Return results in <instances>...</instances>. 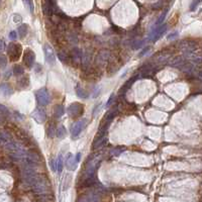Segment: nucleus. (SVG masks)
Masks as SVG:
<instances>
[{"instance_id": "f8f14e48", "label": "nucleus", "mask_w": 202, "mask_h": 202, "mask_svg": "<svg viewBox=\"0 0 202 202\" xmlns=\"http://www.w3.org/2000/svg\"><path fill=\"white\" fill-rule=\"evenodd\" d=\"M139 74H135V76H132V78L130 79H129V80H127L126 82V84L123 85V86H122L121 88H120V91H119V94H123V93H126L127 90L129 89L130 87H132V85L135 83V82L138 80V79L139 78Z\"/></svg>"}, {"instance_id": "39448f33", "label": "nucleus", "mask_w": 202, "mask_h": 202, "mask_svg": "<svg viewBox=\"0 0 202 202\" xmlns=\"http://www.w3.org/2000/svg\"><path fill=\"white\" fill-rule=\"evenodd\" d=\"M44 52H45V61L49 65H54L56 62V56L55 53H54L53 48L51 47L50 45L45 44L44 45Z\"/></svg>"}, {"instance_id": "412c9836", "label": "nucleus", "mask_w": 202, "mask_h": 202, "mask_svg": "<svg viewBox=\"0 0 202 202\" xmlns=\"http://www.w3.org/2000/svg\"><path fill=\"white\" fill-rule=\"evenodd\" d=\"M55 132H57L55 124L54 123L49 124V126H48V130H47L48 136H49V138H54V136H55Z\"/></svg>"}, {"instance_id": "aec40b11", "label": "nucleus", "mask_w": 202, "mask_h": 202, "mask_svg": "<svg viewBox=\"0 0 202 202\" xmlns=\"http://www.w3.org/2000/svg\"><path fill=\"white\" fill-rule=\"evenodd\" d=\"M71 55H72V58L75 60L76 62H79L82 58V52L79 49H74Z\"/></svg>"}, {"instance_id": "cd10ccee", "label": "nucleus", "mask_w": 202, "mask_h": 202, "mask_svg": "<svg viewBox=\"0 0 202 202\" xmlns=\"http://www.w3.org/2000/svg\"><path fill=\"white\" fill-rule=\"evenodd\" d=\"M201 2H202V0H193L191 5H190V10L194 11L196 9V7H197L198 5L201 3Z\"/></svg>"}, {"instance_id": "7ed1b4c3", "label": "nucleus", "mask_w": 202, "mask_h": 202, "mask_svg": "<svg viewBox=\"0 0 202 202\" xmlns=\"http://www.w3.org/2000/svg\"><path fill=\"white\" fill-rule=\"evenodd\" d=\"M36 101H38V103L41 105V106H47L51 101L50 94L48 93V91L45 89H39L36 91Z\"/></svg>"}, {"instance_id": "c9c22d12", "label": "nucleus", "mask_w": 202, "mask_h": 202, "mask_svg": "<svg viewBox=\"0 0 202 202\" xmlns=\"http://www.w3.org/2000/svg\"><path fill=\"white\" fill-rule=\"evenodd\" d=\"M178 36V33L176 32V33H172V35H170V36H168V39H176Z\"/></svg>"}, {"instance_id": "c03bdc74", "label": "nucleus", "mask_w": 202, "mask_h": 202, "mask_svg": "<svg viewBox=\"0 0 202 202\" xmlns=\"http://www.w3.org/2000/svg\"><path fill=\"white\" fill-rule=\"evenodd\" d=\"M0 3H1V0H0Z\"/></svg>"}, {"instance_id": "a878e982", "label": "nucleus", "mask_w": 202, "mask_h": 202, "mask_svg": "<svg viewBox=\"0 0 202 202\" xmlns=\"http://www.w3.org/2000/svg\"><path fill=\"white\" fill-rule=\"evenodd\" d=\"M168 11H169V8H166V9H165V11H164V12L161 14V16H160V17H159V19H158V20H157V22H156L155 26H158L159 24L163 23V22H164V19L166 18V15H167Z\"/></svg>"}, {"instance_id": "ea45409f", "label": "nucleus", "mask_w": 202, "mask_h": 202, "mask_svg": "<svg viewBox=\"0 0 202 202\" xmlns=\"http://www.w3.org/2000/svg\"><path fill=\"white\" fill-rule=\"evenodd\" d=\"M55 164H56V163H55V160H52V161L50 162V166L52 167V170H53V171H55V170H56Z\"/></svg>"}, {"instance_id": "9d476101", "label": "nucleus", "mask_w": 202, "mask_h": 202, "mask_svg": "<svg viewBox=\"0 0 202 202\" xmlns=\"http://www.w3.org/2000/svg\"><path fill=\"white\" fill-rule=\"evenodd\" d=\"M77 164H78V161H77V159L75 156L73 155V154L69 153L67 155V158H66V167L68 170L70 171H75L77 169Z\"/></svg>"}, {"instance_id": "2eb2a0df", "label": "nucleus", "mask_w": 202, "mask_h": 202, "mask_svg": "<svg viewBox=\"0 0 202 202\" xmlns=\"http://www.w3.org/2000/svg\"><path fill=\"white\" fill-rule=\"evenodd\" d=\"M64 112H65V109L62 105H56V106L54 107V116H55L56 118L62 117Z\"/></svg>"}, {"instance_id": "a211bd4d", "label": "nucleus", "mask_w": 202, "mask_h": 202, "mask_svg": "<svg viewBox=\"0 0 202 202\" xmlns=\"http://www.w3.org/2000/svg\"><path fill=\"white\" fill-rule=\"evenodd\" d=\"M27 30H28L27 24H21V25H19L18 28H17L18 36H20V38H24V36H26V33H27Z\"/></svg>"}, {"instance_id": "423d86ee", "label": "nucleus", "mask_w": 202, "mask_h": 202, "mask_svg": "<svg viewBox=\"0 0 202 202\" xmlns=\"http://www.w3.org/2000/svg\"><path fill=\"white\" fill-rule=\"evenodd\" d=\"M35 60H36V54L33 52L30 49H26L24 52L23 55V62L24 64L26 65L27 68H32L35 64Z\"/></svg>"}, {"instance_id": "37998d69", "label": "nucleus", "mask_w": 202, "mask_h": 202, "mask_svg": "<svg viewBox=\"0 0 202 202\" xmlns=\"http://www.w3.org/2000/svg\"><path fill=\"white\" fill-rule=\"evenodd\" d=\"M197 76L200 77V78H202V70H199L197 72Z\"/></svg>"}, {"instance_id": "9b49d317", "label": "nucleus", "mask_w": 202, "mask_h": 202, "mask_svg": "<svg viewBox=\"0 0 202 202\" xmlns=\"http://www.w3.org/2000/svg\"><path fill=\"white\" fill-rule=\"evenodd\" d=\"M170 57H171V54H169V53L160 52V53H158L157 55L154 56V60H155V62L157 64L164 65V64H166L168 61H169Z\"/></svg>"}, {"instance_id": "b1692460", "label": "nucleus", "mask_w": 202, "mask_h": 202, "mask_svg": "<svg viewBox=\"0 0 202 202\" xmlns=\"http://www.w3.org/2000/svg\"><path fill=\"white\" fill-rule=\"evenodd\" d=\"M18 85L20 88H26L28 85H30V79L28 77H23L22 79L18 81Z\"/></svg>"}, {"instance_id": "f03ea898", "label": "nucleus", "mask_w": 202, "mask_h": 202, "mask_svg": "<svg viewBox=\"0 0 202 202\" xmlns=\"http://www.w3.org/2000/svg\"><path fill=\"white\" fill-rule=\"evenodd\" d=\"M67 112L71 117L77 118L84 113V106L83 104L79 103V102H74V103H72L68 107Z\"/></svg>"}, {"instance_id": "f704fd0d", "label": "nucleus", "mask_w": 202, "mask_h": 202, "mask_svg": "<svg viewBox=\"0 0 202 202\" xmlns=\"http://www.w3.org/2000/svg\"><path fill=\"white\" fill-rule=\"evenodd\" d=\"M99 93H100V88L99 87H96L95 88V91H94V93H93V97H97V96L99 95Z\"/></svg>"}, {"instance_id": "f3484780", "label": "nucleus", "mask_w": 202, "mask_h": 202, "mask_svg": "<svg viewBox=\"0 0 202 202\" xmlns=\"http://www.w3.org/2000/svg\"><path fill=\"white\" fill-rule=\"evenodd\" d=\"M76 94L78 95V97H80V98H88L89 97L88 92H86V90H84L83 88H81L79 85H77L76 86Z\"/></svg>"}, {"instance_id": "f257e3e1", "label": "nucleus", "mask_w": 202, "mask_h": 202, "mask_svg": "<svg viewBox=\"0 0 202 202\" xmlns=\"http://www.w3.org/2000/svg\"><path fill=\"white\" fill-rule=\"evenodd\" d=\"M21 51L22 48L19 44H15V42H11L8 45V50H7V54L10 58V61H17V60L20 58L21 55Z\"/></svg>"}, {"instance_id": "4be33fe9", "label": "nucleus", "mask_w": 202, "mask_h": 202, "mask_svg": "<svg viewBox=\"0 0 202 202\" xmlns=\"http://www.w3.org/2000/svg\"><path fill=\"white\" fill-rule=\"evenodd\" d=\"M193 68H194V65H193V64H190V63H184V64L180 67V69H181L182 71H184V72L190 73V72H191V71L193 70Z\"/></svg>"}, {"instance_id": "1a4fd4ad", "label": "nucleus", "mask_w": 202, "mask_h": 202, "mask_svg": "<svg viewBox=\"0 0 202 202\" xmlns=\"http://www.w3.org/2000/svg\"><path fill=\"white\" fill-rule=\"evenodd\" d=\"M179 45H180L182 51L186 52L187 54L193 53L196 49V42H192V41H182Z\"/></svg>"}, {"instance_id": "58836bf2", "label": "nucleus", "mask_w": 202, "mask_h": 202, "mask_svg": "<svg viewBox=\"0 0 202 202\" xmlns=\"http://www.w3.org/2000/svg\"><path fill=\"white\" fill-rule=\"evenodd\" d=\"M113 97H114V94L110 95V97H109V99H108V101H107V103H106V106H109L110 103H111L112 100H113Z\"/></svg>"}, {"instance_id": "6ab92c4d", "label": "nucleus", "mask_w": 202, "mask_h": 202, "mask_svg": "<svg viewBox=\"0 0 202 202\" xmlns=\"http://www.w3.org/2000/svg\"><path fill=\"white\" fill-rule=\"evenodd\" d=\"M57 136H58L59 138H61V139H63V138H65V136H66V135H67V130H66V129L63 126H60L58 129H57Z\"/></svg>"}, {"instance_id": "c756f323", "label": "nucleus", "mask_w": 202, "mask_h": 202, "mask_svg": "<svg viewBox=\"0 0 202 202\" xmlns=\"http://www.w3.org/2000/svg\"><path fill=\"white\" fill-rule=\"evenodd\" d=\"M0 113H1V114H5V115H7L8 113H9V111H8V109H7L6 107L4 106V105L0 104Z\"/></svg>"}, {"instance_id": "0eeeda50", "label": "nucleus", "mask_w": 202, "mask_h": 202, "mask_svg": "<svg viewBox=\"0 0 202 202\" xmlns=\"http://www.w3.org/2000/svg\"><path fill=\"white\" fill-rule=\"evenodd\" d=\"M86 123V119L84 120H80L78 122H75L73 124L72 127H71V135H72L73 138H75L76 136H78L81 133V132L83 130V127Z\"/></svg>"}, {"instance_id": "e433bc0d", "label": "nucleus", "mask_w": 202, "mask_h": 202, "mask_svg": "<svg viewBox=\"0 0 202 202\" xmlns=\"http://www.w3.org/2000/svg\"><path fill=\"white\" fill-rule=\"evenodd\" d=\"M5 48V42H4V39H0V51L4 50Z\"/></svg>"}, {"instance_id": "5701e85b", "label": "nucleus", "mask_w": 202, "mask_h": 202, "mask_svg": "<svg viewBox=\"0 0 202 202\" xmlns=\"http://www.w3.org/2000/svg\"><path fill=\"white\" fill-rule=\"evenodd\" d=\"M24 73V69L23 67L20 66V65H15L13 68V74L16 76H20Z\"/></svg>"}, {"instance_id": "4c0bfd02", "label": "nucleus", "mask_w": 202, "mask_h": 202, "mask_svg": "<svg viewBox=\"0 0 202 202\" xmlns=\"http://www.w3.org/2000/svg\"><path fill=\"white\" fill-rule=\"evenodd\" d=\"M121 152H122V150H113L112 152H111V155H113V156H118Z\"/></svg>"}, {"instance_id": "a19ab883", "label": "nucleus", "mask_w": 202, "mask_h": 202, "mask_svg": "<svg viewBox=\"0 0 202 202\" xmlns=\"http://www.w3.org/2000/svg\"><path fill=\"white\" fill-rule=\"evenodd\" d=\"M149 49H150V48H149V47H148V48H146V49H144V51H143V52H141V54H139V55H138V56H139V57L144 56V55H145V54H146V53L148 52V51H149Z\"/></svg>"}, {"instance_id": "20e7f679", "label": "nucleus", "mask_w": 202, "mask_h": 202, "mask_svg": "<svg viewBox=\"0 0 202 202\" xmlns=\"http://www.w3.org/2000/svg\"><path fill=\"white\" fill-rule=\"evenodd\" d=\"M167 28H168L167 24H162V25H158V26H155L154 30H152V33H151L150 39H152L153 41L156 42L157 39H160L165 33H166Z\"/></svg>"}, {"instance_id": "dca6fc26", "label": "nucleus", "mask_w": 202, "mask_h": 202, "mask_svg": "<svg viewBox=\"0 0 202 202\" xmlns=\"http://www.w3.org/2000/svg\"><path fill=\"white\" fill-rule=\"evenodd\" d=\"M107 141H108V138H107V136L105 135L104 138L98 139V141H93V148H94V149L101 148V147L105 146V145L107 144Z\"/></svg>"}, {"instance_id": "ddd939ff", "label": "nucleus", "mask_w": 202, "mask_h": 202, "mask_svg": "<svg viewBox=\"0 0 202 202\" xmlns=\"http://www.w3.org/2000/svg\"><path fill=\"white\" fill-rule=\"evenodd\" d=\"M0 93L4 96H10L13 93V90L8 83L0 84Z\"/></svg>"}, {"instance_id": "c85d7f7f", "label": "nucleus", "mask_w": 202, "mask_h": 202, "mask_svg": "<svg viewBox=\"0 0 202 202\" xmlns=\"http://www.w3.org/2000/svg\"><path fill=\"white\" fill-rule=\"evenodd\" d=\"M7 64V59L4 55H0V67L4 68Z\"/></svg>"}, {"instance_id": "4468645a", "label": "nucleus", "mask_w": 202, "mask_h": 202, "mask_svg": "<svg viewBox=\"0 0 202 202\" xmlns=\"http://www.w3.org/2000/svg\"><path fill=\"white\" fill-rule=\"evenodd\" d=\"M184 63H185V60H184V58H182V57H176V58H173L170 61L171 67H179L180 68Z\"/></svg>"}, {"instance_id": "7c9ffc66", "label": "nucleus", "mask_w": 202, "mask_h": 202, "mask_svg": "<svg viewBox=\"0 0 202 202\" xmlns=\"http://www.w3.org/2000/svg\"><path fill=\"white\" fill-rule=\"evenodd\" d=\"M58 56H59V59L61 60V61H63V62H65V59L68 58V56L66 55V54H64L63 52H60L58 54Z\"/></svg>"}, {"instance_id": "72a5a7b5", "label": "nucleus", "mask_w": 202, "mask_h": 202, "mask_svg": "<svg viewBox=\"0 0 202 202\" xmlns=\"http://www.w3.org/2000/svg\"><path fill=\"white\" fill-rule=\"evenodd\" d=\"M100 106H101V103H99V104L96 105V107H95L94 111H93V115H94V116L97 115V112L99 111V110H100Z\"/></svg>"}, {"instance_id": "393cba45", "label": "nucleus", "mask_w": 202, "mask_h": 202, "mask_svg": "<svg viewBox=\"0 0 202 202\" xmlns=\"http://www.w3.org/2000/svg\"><path fill=\"white\" fill-rule=\"evenodd\" d=\"M23 1V3L25 5V7L27 8L28 10H30V13L33 12V9H35V6H33V0H22Z\"/></svg>"}, {"instance_id": "bb28decb", "label": "nucleus", "mask_w": 202, "mask_h": 202, "mask_svg": "<svg viewBox=\"0 0 202 202\" xmlns=\"http://www.w3.org/2000/svg\"><path fill=\"white\" fill-rule=\"evenodd\" d=\"M57 170H58L59 173H61L62 170H63V159H62L61 155L59 156L58 161H57Z\"/></svg>"}, {"instance_id": "79ce46f5", "label": "nucleus", "mask_w": 202, "mask_h": 202, "mask_svg": "<svg viewBox=\"0 0 202 202\" xmlns=\"http://www.w3.org/2000/svg\"><path fill=\"white\" fill-rule=\"evenodd\" d=\"M80 158H81V154L79 153V154H77V156H76V159H77V161H80Z\"/></svg>"}, {"instance_id": "473e14b6", "label": "nucleus", "mask_w": 202, "mask_h": 202, "mask_svg": "<svg viewBox=\"0 0 202 202\" xmlns=\"http://www.w3.org/2000/svg\"><path fill=\"white\" fill-rule=\"evenodd\" d=\"M16 38H17V33H16V32H11L9 33V39H12V41H15Z\"/></svg>"}, {"instance_id": "2f4dec72", "label": "nucleus", "mask_w": 202, "mask_h": 202, "mask_svg": "<svg viewBox=\"0 0 202 202\" xmlns=\"http://www.w3.org/2000/svg\"><path fill=\"white\" fill-rule=\"evenodd\" d=\"M13 20H14V22L18 23V22L21 21V16L18 15V14H14V15H13Z\"/></svg>"}, {"instance_id": "6e6552de", "label": "nucleus", "mask_w": 202, "mask_h": 202, "mask_svg": "<svg viewBox=\"0 0 202 202\" xmlns=\"http://www.w3.org/2000/svg\"><path fill=\"white\" fill-rule=\"evenodd\" d=\"M32 117L38 122V123H42L47 120V115H45V110L41 109V108H36L32 113Z\"/></svg>"}]
</instances>
